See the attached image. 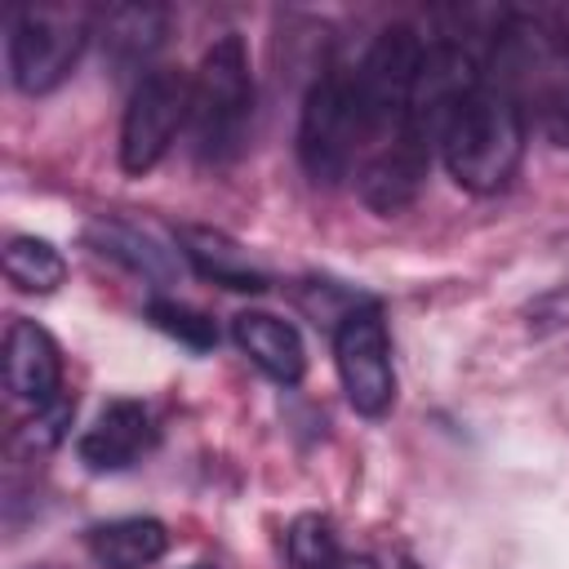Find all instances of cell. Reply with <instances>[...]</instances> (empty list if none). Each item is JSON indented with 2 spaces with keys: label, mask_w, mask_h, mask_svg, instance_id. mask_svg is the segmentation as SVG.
Instances as JSON below:
<instances>
[{
  "label": "cell",
  "mask_w": 569,
  "mask_h": 569,
  "mask_svg": "<svg viewBox=\"0 0 569 569\" xmlns=\"http://www.w3.org/2000/svg\"><path fill=\"white\" fill-rule=\"evenodd\" d=\"M485 80V67L476 62V53L462 40H431L422 49L413 89H409V107L400 120V138L422 147V151H440L445 124L453 120V111L462 107V98Z\"/></svg>",
  "instance_id": "obj_5"
},
{
  "label": "cell",
  "mask_w": 569,
  "mask_h": 569,
  "mask_svg": "<svg viewBox=\"0 0 569 569\" xmlns=\"http://www.w3.org/2000/svg\"><path fill=\"white\" fill-rule=\"evenodd\" d=\"M196 569H218V565H196Z\"/></svg>",
  "instance_id": "obj_24"
},
{
  "label": "cell",
  "mask_w": 569,
  "mask_h": 569,
  "mask_svg": "<svg viewBox=\"0 0 569 569\" xmlns=\"http://www.w3.org/2000/svg\"><path fill=\"white\" fill-rule=\"evenodd\" d=\"M4 387H9L13 400H27L36 409H44L62 396L58 342L36 320L13 316L9 329H4Z\"/></svg>",
  "instance_id": "obj_10"
},
{
  "label": "cell",
  "mask_w": 569,
  "mask_h": 569,
  "mask_svg": "<svg viewBox=\"0 0 569 569\" xmlns=\"http://www.w3.org/2000/svg\"><path fill=\"white\" fill-rule=\"evenodd\" d=\"M333 365L342 391L356 413L382 418L396 405V369H391V338L378 302H356L333 329Z\"/></svg>",
  "instance_id": "obj_7"
},
{
  "label": "cell",
  "mask_w": 569,
  "mask_h": 569,
  "mask_svg": "<svg viewBox=\"0 0 569 569\" xmlns=\"http://www.w3.org/2000/svg\"><path fill=\"white\" fill-rule=\"evenodd\" d=\"M156 440H160V427L142 400H111L80 431L76 458L84 462V471L111 476V471H129L133 462H142L156 449Z\"/></svg>",
  "instance_id": "obj_9"
},
{
  "label": "cell",
  "mask_w": 569,
  "mask_h": 569,
  "mask_svg": "<svg viewBox=\"0 0 569 569\" xmlns=\"http://www.w3.org/2000/svg\"><path fill=\"white\" fill-rule=\"evenodd\" d=\"M173 240H178V253H182L204 280H213V284H222V289H231V293H262V289L271 284V276H267V271L244 253V244L231 240L227 231L182 222V227L173 231Z\"/></svg>",
  "instance_id": "obj_14"
},
{
  "label": "cell",
  "mask_w": 569,
  "mask_h": 569,
  "mask_svg": "<svg viewBox=\"0 0 569 569\" xmlns=\"http://www.w3.org/2000/svg\"><path fill=\"white\" fill-rule=\"evenodd\" d=\"M4 276L22 293H53L67 280L62 253L40 236H13L4 244Z\"/></svg>",
  "instance_id": "obj_17"
},
{
  "label": "cell",
  "mask_w": 569,
  "mask_h": 569,
  "mask_svg": "<svg viewBox=\"0 0 569 569\" xmlns=\"http://www.w3.org/2000/svg\"><path fill=\"white\" fill-rule=\"evenodd\" d=\"M369 120L356 93V67L325 62L307 84L298 116V160L316 187H338L351 178L356 156L369 147Z\"/></svg>",
  "instance_id": "obj_3"
},
{
  "label": "cell",
  "mask_w": 569,
  "mask_h": 569,
  "mask_svg": "<svg viewBox=\"0 0 569 569\" xmlns=\"http://www.w3.org/2000/svg\"><path fill=\"white\" fill-rule=\"evenodd\" d=\"M525 107L493 80H480L462 107L453 111V120L445 124L440 138V160L449 169V178L462 191L476 196H493L502 191L525 156Z\"/></svg>",
  "instance_id": "obj_1"
},
{
  "label": "cell",
  "mask_w": 569,
  "mask_h": 569,
  "mask_svg": "<svg viewBox=\"0 0 569 569\" xmlns=\"http://www.w3.org/2000/svg\"><path fill=\"white\" fill-rule=\"evenodd\" d=\"M191 147L204 164H231L253 129V71L236 31L218 36L191 76Z\"/></svg>",
  "instance_id": "obj_2"
},
{
  "label": "cell",
  "mask_w": 569,
  "mask_h": 569,
  "mask_svg": "<svg viewBox=\"0 0 569 569\" xmlns=\"http://www.w3.org/2000/svg\"><path fill=\"white\" fill-rule=\"evenodd\" d=\"M427 169H431V151L405 142L400 133H391V138L365 160V169L356 173V191H360V200H365L373 213L396 218V213H405V209L418 200V191H422V182H427Z\"/></svg>",
  "instance_id": "obj_11"
},
{
  "label": "cell",
  "mask_w": 569,
  "mask_h": 569,
  "mask_svg": "<svg viewBox=\"0 0 569 569\" xmlns=\"http://www.w3.org/2000/svg\"><path fill=\"white\" fill-rule=\"evenodd\" d=\"M102 40V58L116 76H147L156 49L169 36V9L160 4H111L98 13V31Z\"/></svg>",
  "instance_id": "obj_12"
},
{
  "label": "cell",
  "mask_w": 569,
  "mask_h": 569,
  "mask_svg": "<svg viewBox=\"0 0 569 569\" xmlns=\"http://www.w3.org/2000/svg\"><path fill=\"white\" fill-rule=\"evenodd\" d=\"M422 49L427 40L413 27L396 22V27H382L373 44L365 49V58L356 62V93L369 120V138H391L400 129Z\"/></svg>",
  "instance_id": "obj_8"
},
{
  "label": "cell",
  "mask_w": 569,
  "mask_h": 569,
  "mask_svg": "<svg viewBox=\"0 0 569 569\" xmlns=\"http://www.w3.org/2000/svg\"><path fill=\"white\" fill-rule=\"evenodd\" d=\"M84 547L98 569H147L169 551V529L156 516H120L93 525Z\"/></svg>",
  "instance_id": "obj_16"
},
{
  "label": "cell",
  "mask_w": 569,
  "mask_h": 569,
  "mask_svg": "<svg viewBox=\"0 0 569 569\" xmlns=\"http://www.w3.org/2000/svg\"><path fill=\"white\" fill-rule=\"evenodd\" d=\"M98 13L84 4H22L9 13V80L22 93H53L89 49Z\"/></svg>",
  "instance_id": "obj_4"
},
{
  "label": "cell",
  "mask_w": 569,
  "mask_h": 569,
  "mask_svg": "<svg viewBox=\"0 0 569 569\" xmlns=\"http://www.w3.org/2000/svg\"><path fill=\"white\" fill-rule=\"evenodd\" d=\"M284 551H289L293 569H338V560H342L333 525L325 516H298L284 533Z\"/></svg>",
  "instance_id": "obj_19"
},
{
  "label": "cell",
  "mask_w": 569,
  "mask_h": 569,
  "mask_svg": "<svg viewBox=\"0 0 569 569\" xmlns=\"http://www.w3.org/2000/svg\"><path fill=\"white\" fill-rule=\"evenodd\" d=\"M338 569H378V560L373 556H342Z\"/></svg>",
  "instance_id": "obj_21"
},
{
  "label": "cell",
  "mask_w": 569,
  "mask_h": 569,
  "mask_svg": "<svg viewBox=\"0 0 569 569\" xmlns=\"http://www.w3.org/2000/svg\"><path fill=\"white\" fill-rule=\"evenodd\" d=\"M142 316L173 342H182L187 351H213L218 347V325L191 307V302H178V298H147Z\"/></svg>",
  "instance_id": "obj_18"
},
{
  "label": "cell",
  "mask_w": 569,
  "mask_h": 569,
  "mask_svg": "<svg viewBox=\"0 0 569 569\" xmlns=\"http://www.w3.org/2000/svg\"><path fill=\"white\" fill-rule=\"evenodd\" d=\"M71 413H76V400L58 396L53 405L36 409V418H31V422L18 431V445H27V449H53V445L62 440V431H67Z\"/></svg>",
  "instance_id": "obj_20"
},
{
  "label": "cell",
  "mask_w": 569,
  "mask_h": 569,
  "mask_svg": "<svg viewBox=\"0 0 569 569\" xmlns=\"http://www.w3.org/2000/svg\"><path fill=\"white\" fill-rule=\"evenodd\" d=\"M187 111H191V80L173 67H151L133 84L120 120V169L133 178L151 173L173 147Z\"/></svg>",
  "instance_id": "obj_6"
},
{
  "label": "cell",
  "mask_w": 569,
  "mask_h": 569,
  "mask_svg": "<svg viewBox=\"0 0 569 569\" xmlns=\"http://www.w3.org/2000/svg\"><path fill=\"white\" fill-rule=\"evenodd\" d=\"M556 27H560V40L569 44V9H560V13H556Z\"/></svg>",
  "instance_id": "obj_22"
},
{
  "label": "cell",
  "mask_w": 569,
  "mask_h": 569,
  "mask_svg": "<svg viewBox=\"0 0 569 569\" xmlns=\"http://www.w3.org/2000/svg\"><path fill=\"white\" fill-rule=\"evenodd\" d=\"M84 244L120 267H129L133 276L151 280V284H173L178 280V249H169L151 227H138L129 218L102 213L84 227Z\"/></svg>",
  "instance_id": "obj_13"
},
{
  "label": "cell",
  "mask_w": 569,
  "mask_h": 569,
  "mask_svg": "<svg viewBox=\"0 0 569 569\" xmlns=\"http://www.w3.org/2000/svg\"><path fill=\"white\" fill-rule=\"evenodd\" d=\"M231 338L236 347L280 387H298L302 373H307V351H302V338L298 329L284 320V316H271V311H240L231 320Z\"/></svg>",
  "instance_id": "obj_15"
},
{
  "label": "cell",
  "mask_w": 569,
  "mask_h": 569,
  "mask_svg": "<svg viewBox=\"0 0 569 569\" xmlns=\"http://www.w3.org/2000/svg\"><path fill=\"white\" fill-rule=\"evenodd\" d=\"M400 569H418V565H413V560H400Z\"/></svg>",
  "instance_id": "obj_23"
}]
</instances>
